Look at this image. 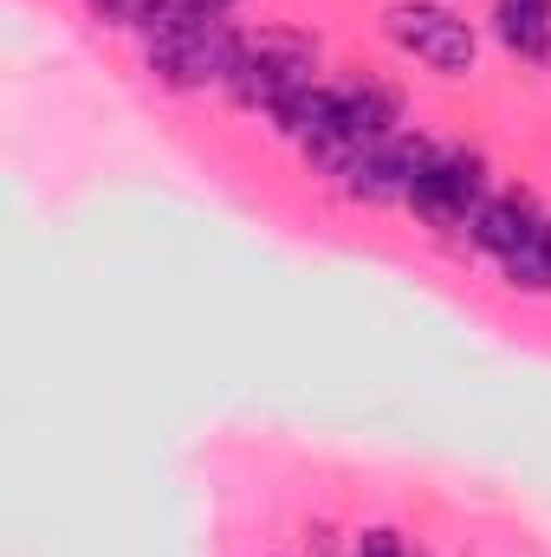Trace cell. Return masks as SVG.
Wrapping results in <instances>:
<instances>
[{"mask_svg": "<svg viewBox=\"0 0 551 557\" xmlns=\"http://www.w3.org/2000/svg\"><path fill=\"white\" fill-rule=\"evenodd\" d=\"M241 33L221 20V13H195V7H169L162 26L149 33V72L169 85V91H208V85H228L234 59H241Z\"/></svg>", "mask_w": 551, "mask_h": 557, "instance_id": "1", "label": "cell"}, {"mask_svg": "<svg viewBox=\"0 0 551 557\" xmlns=\"http://www.w3.org/2000/svg\"><path fill=\"white\" fill-rule=\"evenodd\" d=\"M318 85V46L305 33H260L241 46L234 72H228V98L241 111H285L298 91Z\"/></svg>", "mask_w": 551, "mask_h": 557, "instance_id": "2", "label": "cell"}, {"mask_svg": "<svg viewBox=\"0 0 551 557\" xmlns=\"http://www.w3.org/2000/svg\"><path fill=\"white\" fill-rule=\"evenodd\" d=\"M383 33H390L409 59H421L428 72H441V78H467L474 59H480L474 20L454 13L448 0H396V7L383 13Z\"/></svg>", "mask_w": 551, "mask_h": 557, "instance_id": "3", "label": "cell"}, {"mask_svg": "<svg viewBox=\"0 0 551 557\" xmlns=\"http://www.w3.org/2000/svg\"><path fill=\"white\" fill-rule=\"evenodd\" d=\"M480 201H487L480 195V162L467 149H428V162H421V175L409 188L415 214L434 221V227H454V221H474Z\"/></svg>", "mask_w": 551, "mask_h": 557, "instance_id": "4", "label": "cell"}, {"mask_svg": "<svg viewBox=\"0 0 551 557\" xmlns=\"http://www.w3.org/2000/svg\"><path fill=\"white\" fill-rule=\"evenodd\" d=\"M421 162H428V143H370L357 162H351V175H344V188H351V201H370V208H390V201H409L415 175H421Z\"/></svg>", "mask_w": 551, "mask_h": 557, "instance_id": "5", "label": "cell"}, {"mask_svg": "<svg viewBox=\"0 0 551 557\" xmlns=\"http://www.w3.org/2000/svg\"><path fill=\"white\" fill-rule=\"evenodd\" d=\"M467 234H474V247H480V253L513 260V253L539 234V214H532V201H526V195H493V201H480V208H474Z\"/></svg>", "mask_w": 551, "mask_h": 557, "instance_id": "6", "label": "cell"}, {"mask_svg": "<svg viewBox=\"0 0 551 557\" xmlns=\"http://www.w3.org/2000/svg\"><path fill=\"white\" fill-rule=\"evenodd\" d=\"M338 117H344V137L357 143V149H370V143H390L396 137V124H403V104H396V91L390 85H344L338 91Z\"/></svg>", "mask_w": 551, "mask_h": 557, "instance_id": "7", "label": "cell"}, {"mask_svg": "<svg viewBox=\"0 0 551 557\" xmlns=\"http://www.w3.org/2000/svg\"><path fill=\"white\" fill-rule=\"evenodd\" d=\"M493 33L519 59H551V0H493Z\"/></svg>", "mask_w": 551, "mask_h": 557, "instance_id": "8", "label": "cell"}, {"mask_svg": "<svg viewBox=\"0 0 551 557\" xmlns=\"http://www.w3.org/2000/svg\"><path fill=\"white\" fill-rule=\"evenodd\" d=\"M513 285H526V292H551V221H539V234L513 253V260H500Z\"/></svg>", "mask_w": 551, "mask_h": 557, "instance_id": "9", "label": "cell"}, {"mask_svg": "<svg viewBox=\"0 0 551 557\" xmlns=\"http://www.w3.org/2000/svg\"><path fill=\"white\" fill-rule=\"evenodd\" d=\"M175 0H91V13H98V26H124V33H156L162 26V13H169Z\"/></svg>", "mask_w": 551, "mask_h": 557, "instance_id": "10", "label": "cell"}, {"mask_svg": "<svg viewBox=\"0 0 551 557\" xmlns=\"http://www.w3.org/2000/svg\"><path fill=\"white\" fill-rule=\"evenodd\" d=\"M357 557H409V545H403V532H390V525H370V532L357 539Z\"/></svg>", "mask_w": 551, "mask_h": 557, "instance_id": "11", "label": "cell"}, {"mask_svg": "<svg viewBox=\"0 0 551 557\" xmlns=\"http://www.w3.org/2000/svg\"><path fill=\"white\" fill-rule=\"evenodd\" d=\"M182 7H195V13H228L234 0H182Z\"/></svg>", "mask_w": 551, "mask_h": 557, "instance_id": "12", "label": "cell"}]
</instances>
